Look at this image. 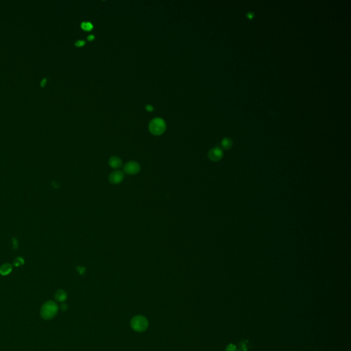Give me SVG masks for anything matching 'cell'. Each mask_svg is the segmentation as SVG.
Wrapping results in <instances>:
<instances>
[{
  "label": "cell",
  "mask_w": 351,
  "mask_h": 351,
  "mask_svg": "<svg viewBox=\"0 0 351 351\" xmlns=\"http://www.w3.org/2000/svg\"><path fill=\"white\" fill-rule=\"evenodd\" d=\"M58 311H59V307H58L56 303L53 301H48L42 306L41 314L43 318L49 320L54 317L57 314Z\"/></svg>",
  "instance_id": "obj_1"
},
{
  "label": "cell",
  "mask_w": 351,
  "mask_h": 351,
  "mask_svg": "<svg viewBox=\"0 0 351 351\" xmlns=\"http://www.w3.org/2000/svg\"><path fill=\"white\" fill-rule=\"evenodd\" d=\"M166 130V124L163 119L161 118H155L149 123V130L152 134L155 136H159L163 134Z\"/></svg>",
  "instance_id": "obj_2"
},
{
  "label": "cell",
  "mask_w": 351,
  "mask_h": 351,
  "mask_svg": "<svg viewBox=\"0 0 351 351\" xmlns=\"http://www.w3.org/2000/svg\"><path fill=\"white\" fill-rule=\"evenodd\" d=\"M131 327L137 332H144L148 327V321L145 317L143 315H136L132 319L130 322Z\"/></svg>",
  "instance_id": "obj_3"
},
{
  "label": "cell",
  "mask_w": 351,
  "mask_h": 351,
  "mask_svg": "<svg viewBox=\"0 0 351 351\" xmlns=\"http://www.w3.org/2000/svg\"><path fill=\"white\" fill-rule=\"evenodd\" d=\"M141 170V166L136 161H129L124 165L123 166V173H126L128 175L133 176L136 175L140 172Z\"/></svg>",
  "instance_id": "obj_4"
},
{
  "label": "cell",
  "mask_w": 351,
  "mask_h": 351,
  "mask_svg": "<svg viewBox=\"0 0 351 351\" xmlns=\"http://www.w3.org/2000/svg\"><path fill=\"white\" fill-rule=\"evenodd\" d=\"M124 178V173L120 170H115L111 172L109 177V182L113 184H120Z\"/></svg>",
  "instance_id": "obj_5"
},
{
  "label": "cell",
  "mask_w": 351,
  "mask_h": 351,
  "mask_svg": "<svg viewBox=\"0 0 351 351\" xmlns=\"http://www.w3.org/2000/svg\"><path fill=\"white\" fill-rule=\"evenodd\" d=\"M223 155L222 150L219 148H214L211 149L209 154H208V156H209V159L212 161H218L222 159Z\"/></svg>",
  "instance_id": "obj_6"
},
{
  "label": "cell",
  "mask_w": 351,
  "mask_h": 351,
  "mask_svg": "<svg viewBox=\"0 0 351 351\" xmlns=\"http://www.w3.org/2000/svg\"><path fill=\"white\" fill-rule=\"evenodd\" d=\"M109 165L111 168L115 169V170H118L123 165L122 160L118 156H113L109 160Z\"/></svg>",
  "instance_id": "obj_7"
},
{
  "label": "cell",
  "mask_w": 351,
  "mask_h": 351,
  "mask_svg": "<svg viewBox=\"0 0 351 351\" xmlns=\"http://www.w3.org/2000/svg\"><path fill=\"white\" fill-rule=\"evenodd\" d=\"M13 270V266L9 263H4L3 264L1 267H0V274L2 276H6L9 275V274Z\"/></svg>",
  "instance_id": "obj_8"
},
{
  "label": "cell",
  "mask_w": 351,
  "mask_h": 351,
  "mask_svg": "<svg viewBox=\"0 0 351 351\" xmlns=\"http://www.w3.org/2000/svg\"><path fill=\"white\" fill-rule=\"evenodd\" d=\"M67 292L63 290H58L55 294V299L58 302H64L67 299Z\"/></svg>",
  "instance_id": "obj_9"
},
{
  "label": "cell",
  "mask_w": 351,
  "mask_h": 351,
  "mask_svg": "<svg viewBox=\"0 0 351 351\" xmlns=\"http://www.w3.org/2000/svg\"><path fill=\"white\" fill-rule=\"evenodd\" d=\"M81 28H82V30H84V31H87V32H90L93 30V25L91 24L89 22H83L82 23V24H81Z\"/></svg>",
  "instance_id": "obj_10"
},
{
  "label": "cell",
  "mask_w": 351,
  "mask_h": 351,
  "mask_svg": "<svg viewBox=\"0 0 351 351\" xmlns=\"http://www.w3.org/2000/svg\"><path fill=\"white\" fill-rule=\"evenodd\" d=\"M222 145L224 149H229L232 145V141L229 138H226L222 141Z\"/></svg>",
  "instance_id": "obj_11"
},
{
  "label": "cell",
  "mask_w": 351,
  "mask_h": 351,
  "mask_svg": "<svg viewBox=\"0 0 351 351\" xmlns=\"http://www.w3.org/2000/svg\"><path fill=\"white\" fill-rule=\"evenodd\" d=\"M13 264L15 267H19L24 264V259L22 257H17L14 260Z\"/></svg>",
  "instance_id": "obj_12"
},
{
  "label": "cell",
  "mask_w": 351,
  "mask_h": 351,
  "mask_svg": "<svg viewBox=\"0 0 351 351\" xmlns=\"http://www.w3.org/2000/svg\"><path fill=\"white\" fill-rule=\"evenodd\" d=\"M85 44H86L85 41H81V40H80V41H76V43H75V45L76 46V47H78V48L82 47V46H84V45H85Z\"/></svg>",
  "instance_id": "obj_13"
},
{
  "label": "cell",
  "mask_w": 351,
  "mask_h": 351,
  "mask_svg": "<svg viewBox=\"0 0 351 351\" xmlns=\"http://www.w3.org/2000/svg\"><path fill=\"white\" fill-rule=\"evenodd\" d=\"M235 346L233 344L229 345L228 348H227V351H235Z\"/></svg>",
  "instance_id": "obj_14"
},
{
  "label": "cell",
  "mask_w": 351,
  "mask_h": 351,
  "mask_svg": "<svg viewBox=\"0 0 351 351\" xmlns=\"http://www.w3.org/2000/svg\"><path fill=\"white\" fill-rule=\"evenodd\" d=\"M145 109L147 110L148 111H149V112H151V111H153V110H154V108H153V106H151V105H147V106H145Z\"/></svg>",
  "instance_id": "obj_15"
},
{
  "label": "cell",
  "mask_w": 351,
  "mask_h": 351,
  "mask_svg": "<svg viewBox=\"0 0 351 351\" xmlns=\"http://www.w3.org/2000/svg\"><path fill=\"white\" fill-rule=\"evenodd\" d=\"M13 248L14 249L17 248V241L15 238L13 239Z\"/></svg>",
  "instance_id": "obj_16"
},
{
  "label": "cell",
  "mask_w": 351,
  "mask_h": 351,
  "mask_svg": "<svg viewBox=\"0 0 351 351\" xmlns=\"http://www.w3.org/2000/svg\"><path fill=\"white\" fill-rule=\"evenodd\" d=\"M46 82H47V80H46L45 78L43 79V80H42V81H41V86L42 87H45V84H46Z\"/></svg>",
  "instance_id": "obj_17"
},
{
  "label": "cell",
  "mask_w": 351,
  "mask_h": 351,
  "mask_svg": "<svg viewBox=\"0 0 351 351\" xmlns=\"http://www.w3.org/2000/svg\"><path fill=\"white\" fill-rule=\"evenodd\" d=\"M61 309L63 311H66L67 309V304H63L61 305Z\"/></svg>",
  "instance_id": "obj_18"
},
{
  "label": "cell",
  "mask_w": 351,
  "mask_h": 351,
  "mask_svg": "<svg viewBox=\"0 0 351 351\" xmlns=\"http://www.w3.org/2000/svg\"><path fill=\"white\" fill-rule=\"evenodd\" d=\"M87 38H88V41H93V40H94L95 37H94L93 35H89V36Z\"/></svg>",
  "instance_id": "obj_19"
},
{
  "label": "cell",
  "mask_w": 351,
  "mask_h": 351,
  "mask_svg": "<svg viewBox=\"0 0 351 351\" xmlns=\"http://www.w3.org/2000/svg\"><path fill=\"white\" fill-rule=\"evenodd\" d=\"M248 16L250 18H252V17H252V16H253V14H252V13H249V14H248Z\"/></svg>",
  "instance_id": "obj_20"
}]
</instances>
